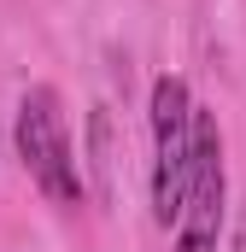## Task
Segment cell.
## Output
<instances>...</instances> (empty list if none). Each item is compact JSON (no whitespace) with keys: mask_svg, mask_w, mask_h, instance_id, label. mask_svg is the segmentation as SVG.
<instances>
[{"mask_svg":"<svg viewBox=\"0 0 246 252\" xmlns=\"http://www.w3.org/2000/svg\"><path fill=\"white\" fill-rule=\"evenodd\" d=\"M153 170H147V193H153V223L170 229L182 223L187 205V176H193V94L182 76H158L153 82Z\"/></svg>","mask_w":246,"mask_h":252,"instance_id":"1","label":"cell"},{"mask_svg":"<svg viewBox=\"0 0 246 252\" xmlns=\"http://www.w3.org/2000/svg\"><path fill=\"white\" fill-rule=\"evenodd\" d=\"M18 158L30 170V182L47 193L53 205H82V170H76V153H70V129H64V106L53 88H30L18 100Z\"/></svg>","mask_w":246,"mask_h":252,"instance_id":"2","label":"cell"},{"mask_svg":"<svg viewBox=\"0 0 246 252\" xmlns=\"http://www.w3.org/2000/svg\"><path fill=\"white\" fill-rule=\"evenodd\" d=\"M223 235V129L211 112L193 118V176L176 223V252H217Z\"/></svg>","mask_w":246,"mask_h":252,"instance_id":"3","label":"cell"}]
</instances>
